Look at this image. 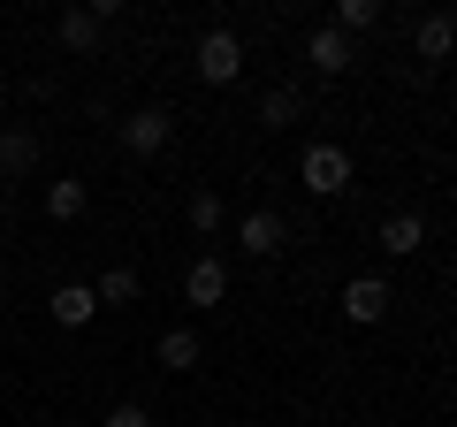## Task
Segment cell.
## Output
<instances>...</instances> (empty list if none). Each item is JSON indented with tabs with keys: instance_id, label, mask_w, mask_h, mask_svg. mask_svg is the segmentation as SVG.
Returning <instances> with one entry per match:
<instances>
[{
	"instance_id": "obj_1",
	"label": "cell",
	"mask_w": 457,
	"mask_h": 427,
	"mask_svg": "<svg viewBox=\"0 0 457 427\" xmlns=\"http://www.w3.org/2000/svg\"><path fill=\"white\" fill-rule=\"evenodd\" d=\"M191 69H198V84H213V92H221V84H237V77H245V38L228 31V23H213V31L198 38Z\"/></svg>"
},
{
	"instance_id": "obj_2",
	"label": "cell",
	"mask_w": 457,
	"mask_h": 427,
	"mask_svg": "<svg viewBox=\"0 0 457 427\" xmlns=\"http://www.w3.org/2000/svg\"><path fill=\"white\" fill-rule=\"evenodd\" d=\"M297 183H305L312 198H336V191H351V153L343 146H305V161H297Z\"/></svg>"
},
{
	"instance_id": "obj_3",
	"label": "cell",
	"mask_w": 457,
	"mask_h": 427,
	"mask_svg": "<svg viewBox=\"0 0 457 427\" xmlns=\"http://www.w3.org/2000/svg\"><path fill=\"white\" fill-rule=\"evenodd\" d=\"M114 130H122V146H130L137 161H153V153L176 146V115H168V107H130V115L114 122Z\"/></svg>"
},
{
	"instance_id": "obj_4",
	"label": "cell",
	"mask_w": 457,
	"mask_h": 427,
	"mask_svg": "<svg viewBox=\"0 0 457 427\" xmlns=\"http://www.w3.org/2000/svg\"><path fill=\"white\" fill-rule=\"evenodd\" d=\"M389 282L381 275H351L343 282V321H351V329H374V321H389Z\"/></svg>"
},
{
	"instance_id": "obj_5",
	"label": "cell",
	"mask_w": 457,
	"mask_h": 427,
	"mask_svg": "<svg viewBox=\"0 0 457 427\" xmlns=\"http://www.w3.org/2000/svg\"><path fill=\"white\" fill-rule=\"evenodd\" d=\"M282 245H290V230H282L275 206H252L245 222H237V252H245V260H275Z\"/></svg>"
},
{
	"instance_id": "obj_6",
	"label": "cell",
	"mask_w": 457,
	"mask_h": 427,
	"mask_svg": "<svg viewBox=\"0 0 457 427\" xmlns=\"http://www.w3.org/2000/svg\"><path fill=\"white\" fill-rule=\"evenodd\" d=\"M183 297L213 313V306H221V297H228V260H213V252H198V260L183 267Z\"/></svg>"
},
{
	"instance_id": "obj_7",
	"label": "cell",
	"mask_w": 457,
	"mask_h": 427,
	"mask_svg": "<svg viewBox=\"0 0 457 427\" xmlns=\"http://www.w3.org/2000/svg\"><path fill=\"white\" fill-rule=\"evenodd\" d=\"M31 168H38V130L8 122V130H0V183H23Z\"/></svg>"
},
{
	"instance_id": "obj_8",
	"label": "cell",
	"mask_w": 457,
	"mask_h": 427,
	"mask_svg": "<svg viewBox=\"0 0 457 427\" xmlns=\"http://www.w3.org/2000/svg\"><path fill=\"white\" fill-rule=\"evenodd\" d=\"M305 62L320 69V77H343V69L359 62V46H351L343 31H328V23H320V31H305Z\"/></svg>"
},
{
	"instance_id": "obj_9",
	"label": "cell",
	"mask_w": 457,
	"mask_h": 427,
	"mask_svg": "<svg viewBox=\"0 0 457 427\" xmlns=\"http://www.w3.org/2000/svg\"><path fill=\"white\" fill-rule=\"evenodd\" d=\"M54 38H62L69 54H99V38H107V23H99L92 8H62V23H54Z\"/></svg>"
},
{
	"instance_id": "obj_10",
	"label": "cell",
	"mask_w": 457,
	"mask_h": 427,
	"mask_svg": "<svg viewBox=\"0 0 457 427\" xmlns=\"http://www.w3.org/2000/svg\"><path fill=\"white\" fill-rule=\"evenodd\" d=\"M84 206H92V183L84 176H54L46 183V222H84Z\"/></svg>"
},
{
	"instance_id": "obj_11",
	"label": "cell",
	"mask_w": 457,
	"mask_h": 427,
	"mask_svg": "<svg viewBox=\"0 0 457 427\" xmlns=\"http://www.w3.org/2000/svg\"><path fill=\"white\" fill-rule=\"evenodd\" d=\"M46 313H54V321H62V329H92V282H62V290H54L46 297Z\"/></svg>"
},
{
	"instance_id": "obj_12",
	"label": "cell",
	"mask_w": 457,
	"mask_h": 427,
	"mask_svg": "<svg viewBox=\"0 0 457 427\" xmlns=\"http://www.w3.org/2000/svg\"><path fill=\"white\" fill-rule=\"evenodd\" d=\"M381 252H389V260H411V252L427 245V222L420 214H389V222H381V237H374Z\"/></svg>"
},
{
	"instance_id": "obj_13",
	"label": "cell",
	"mask_w": 457,
	"mask_h": 427,
	"mask_svg": "<svg viewBox=\"0 0 457 427\" xmlns=\"http://www.w3.org/2000/svg\"><path fill=\"white\" fill-rule=\"evenodd\" d=\"M290 122H305V92H297V84L260 92V130H290Z\"/></svg>"
},
{
	"instance_id": "obj_14",
	"label": "cell",
	"mask_w": 457,
	"mask_h": 427,
	"mask_svg": "<svg viewBox=\"0 0 457 427\" xmlns=\"http://www.w3.org/2000/svg\"><path fill=\"white\" fill-rule=\"evenodd\" d=\"M153 351H161V366H168V374H191V366L206 359V344H198V329H168V336H161Z\"/></svg>"
},
{
	"instance_id": "obj_15",
	"label": "cell",
	"mask_w": 457,
	"mask_h": 427,
	"mask_svg": "<svg viewBox=\"0 0 457 427\" xmlns=\"http://www.w3.org/2000/svg\"><path fill=\"white\" fill-rule=\"evenodd\" d=\"M92 306H107V313L137 306V267H107V275L92 282Z\"/></svg>"
},
{
	"instance_id": "obj_16",
	"label": "cell",
	"mask_w": 457,
	"mask_h": 427,
	"mask_svg": "<svg viewBox=\"0 0 457 427\" xmlns=\"http://www.w3.org/2000/svg\"><path fill=\"white\" fill-rule=\"evenodd\" d=\"M450 38H457L450 8H435V16H420V62H450Z\"/></svg>"
},
{
	"instance_id": "obj_17",
	"label": "cell",
	"mask_w": 457,
	"mask_h": 427,
	"mask_svg": "<svg viewBox=\"0 0 457 427\" xmlns=\"http://www.w3.org/2000/svg\"><path fill=\"white\" fill-rule=\"evenodd\" d=\"M374 23H381V0H336V16H328V31L359 38V31H374Z\"/></svg>"
},
{
	"instance_id": "obj_18",
	"label": "cell",
	"mask_w": 457,
	"mask_h": 427,
	"mask_svg": "<svg viewBox=\"0 0 457 427\" xmlns=\"http://www.w3.org/2000/svg\"><path fill=\"white\" fill-rule=\"evenodd\" d=\"M183 222H191L198 237H221V222H228V206H221V191H191V206H183Z\"/></svg>"
},
{
	"instance_id": "obj_19",
	"label": "cell",
	"mask_w": 457,
	"mask_h": 427,
	"mask_svg": "<svg viewBox=\"0 0 457 427\" xmlns=\"http://www.w3.org/2000/svg\"><path fill=\"white\" fill-rule=\"evenodd\" d=\"M107 427H153V412L137 397H122V405H107Z\"/></svg>"
},
{
	"instance_id": "obj_20",
	"label": "cell",
	"mask_w": 457,
	"mask_h": 427,
	"mask_svg": "<svg viewBox=\"0 0 457 427\" xmlns=\"http://www.w3.org/2000/svg\"><path fill=\"white\" fill-rule=\"evenodd\" d=\"M0 297H8V260H0Z\"/></svg>"
},
{
	"instance_id": "obj_21",
	"label": "cell",
	"mask_w": 457,
	"mask_h": 427,
	"mask_svg": "<svg viewBox=\"0 0 457 427\" xmlns=\"http://www.w3.org/2000/svg\"><path fill=\"white\" fill-rule=\"evenodd\" d=\"M0 99H8V69H0Z\"/></svg>"
}]
</instances>
